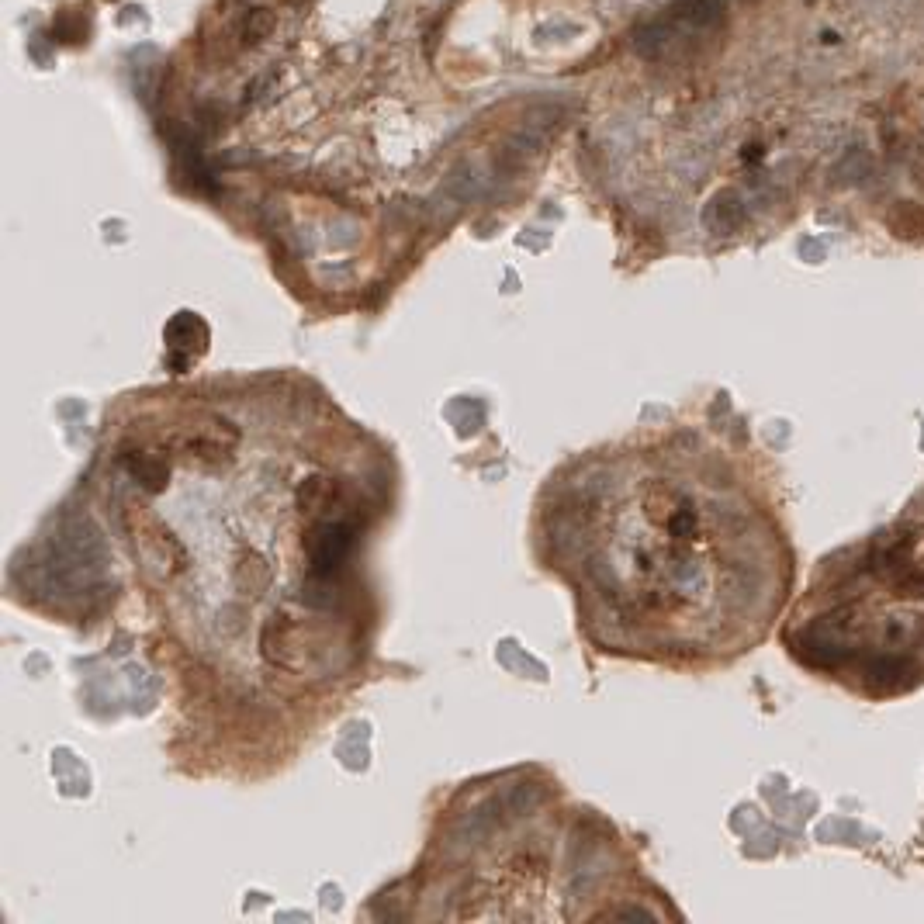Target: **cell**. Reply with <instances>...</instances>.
<instances>
[{
  "mask_svg": "<svg viewBox=\"0 0 924 924\" xmlns=\"http://www.w3.org/2000/svg\"><path fill=\"white\" fill-rule=\"evenodd\" d=\"M904 592H911V596H924V575L911 578V582H904Z\"/></svg>",
  "mask_w": 924,
  "mask_h": 924,
  "instance_id": "cell-2",
  "label": "cell"
},
{
  "mask_svg": "<svg viewBox=\"0 0 924 924\" xmlns=\"http://www.w3.org/2000/svg\"><path fill=\"white\" fill-rule=\"evenodd\" d=\"M904 675H914V668L907 665V661H900V658H883V661H873V665L866 668L869 686H876V689H900V686H907Z\"/></svg>",
  "mask_w": 924,
  "mask_h": 924,
  "instance_id": "cell-1",
  "label": "cell"
}]
</instances>
